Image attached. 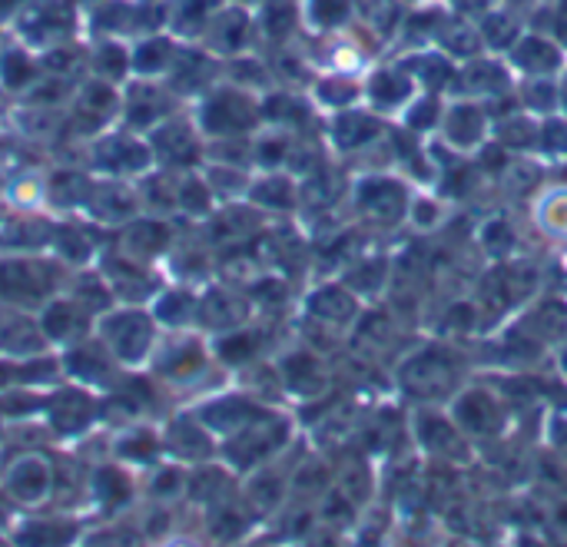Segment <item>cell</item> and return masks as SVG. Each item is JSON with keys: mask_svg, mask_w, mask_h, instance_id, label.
<instances>
[{"mask_svg": "<svg viewBox=\"0 0 567 547\" xmlns=\"http://www.w3.org/2000/svg\"><path fill=\"white\" fill-rule=\"evenodd\" d=\"M565 369H567V355H565Z\"/></svg>", "mask_w": 567, "mask_h": 547, "instance_id": "6da1fadb", "label": "cell"}]
</instances>
